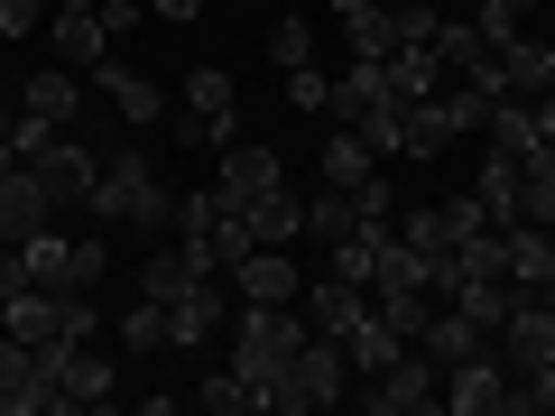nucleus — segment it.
I'll return each instance as SVG.
<instances>
[{
    "label": "nucleus",
    "mask_w": 555,
    "mask_h": 416,
    "mask_svg": "<svg viewBox=\"0 0 555 416\" xmlns=\"http://www.w3.org/2000/svg\"><path fill=\"white\" fill-rule=\"evenodd\" d=\"M343 352H352V379H371V370H389V361L408 352V334H398V324H389V315L371 306V315H361L352 334H343Z\"/></svg>",
    "instance_id": "21"
},
{
    "label": "nucleus",
    "mask_w": 555,
    "mask_h": 416,
    "mask_svg": "<svg viewBox=\"0 0 555 416\" xmlns=\"http://www.w3.org/2000/svg\"><path fill=\"white\" fill-rule=\"evenodd\" d=\"M20 259H28V287H47V297H93L102 269H112V250H102V240H65L56 222H47V232H28Z\"/></svg>",
    "instance_id": "5"
},
{
    "label": "nucleus",
    "mask_w": 555,
    "mask_h": 416,
    "mask_svg": "<svg viewBox=\"0 0 555 416\" xmlns=\"http://www.w3.org/2000/svg\"><path fill=\"white\" fill-rule=\"evenodd\" d=\"M269 65H278V75H287V65H315V28H306V20H278L269 28Z\"/></svg>",
    "instance_id": "33"
},
{
    "label": "nucleus",
    "mask_w": 555,
    "mask_h": 416,
    "mask_svg": "<svg viewBox=\"0 0 555 416\" xmlns=\"http://www.w3.org/2000/svg\"><path fill=\"white\" fill-rule=\"evenodd\" d=\"M222 277H232V297H241V306H297V297H306V277H297V259H287V240H259V250H241Z\"/></svg>",
    "instance_id": "9"
},
{
    "label": "nucleus",
    "mask_w": 555,
    "mask_h": 416,
    "mask_svg": "<svg viewBox=\"0 0 555 416\" xmlns=\"http://www.w3.org/2000/svg\"><path fill=\"white\" fill-rule=\"evenodd\" d=\"M528 112H537V139H546V148H555V93H537Z\"/></svg>",
    "instance_id": "38"
},
{
    "label": "nucleus",
    "mask_w": 555,
    "mask_h": 416,
    "mask_svg": "<svg viewBox=\"0 0 555 416\" xmlns=\"http://www.w3.org/2000/svg\"><path fill=\"white\" fill-rule=\"evenodd\" d=\"M481 204H491V222H518V158H491L481 167V185H473Z\"/></svg>",
    "instance_id": "32"
},
{
    "label": "nucleus",
    "mask_w": 555,
    "mask_h": 416,
    "mask_svg": "<svg viewBox=\"0 0 555 416\" xmlns=\"http://www.w3.org/2000/svg\"><path fill=\"white\" fill-rule=\"evenodd\" d=\"M371 10H389V0H334V20H371Z\"/></svg>",
    "instance_id": "39"
},
{
    "label": "nucleus",
    "mask_w": 555,
    "mask_h": 416,
    "mask_svg": "<svg viewBox=\"0 0 555 416\" xmlns=\"http://www.w3.org/2000/svg\"><path fill=\"white\" fill-rule=\"evenodd\" d=\"M20 167L56 195V213H65V204H93V177H102L93 148H83V139H65V130H47V120H28V130H20Z\"/></svg>",
    "instance_id": "4"
},
{
    "label": "nucleus",
    "mask_w": 555,
    "mask_h": 416,
    "mask_svg": "<svg viewBox=\"0 0 555 416\" xmlns=\"http://www.w3.org/2000/svg\"><path fill=\"white\" fill-rule=\"evenodd\" d=\"M0 334H20V342H56V334H65V297H47V287L0 297Z\"/></svg>",
    "instance_id": "17"
},
{
    "label": "nucleus",
    "mask_w": 555,
    "mask_h": 416,
    "mask_svg": "<svg viewBox=\"0 0 555 416\" xmlns=\"http://www.w3.org/2000/svg\"><path fill=\"white\" fill-rule=\"evenodd\" d=\"M297 306H306V324H315V334H334V342H343L361 315H371V287H352V277H315Z\"/></svg>",
    "instance_id": "14"
},
{
    "label": "nucleus",
    "mask_w": 555,
    "mask_h": 416,
    "mask_svg": "<svg viewBox=\"0 0 555 416\" xmlns=\"http://www.w3.org/2000/svg\"><path fill=\"white\" fill-rule=\"evenodd\" d=\"M500 232H509V277L518 287H546L555 277V232L546 222H500Z\"/></svg>",
    "instance_id": "23"
},
{
    "label": "nucleus",
    "mask_w": 555,
    "mask_h": 416,
    "mask_svg": "<svg viewBox=\"0 0 555 416\" xmlns=\"http://www.w3.org/2000/svg\"><path fill=\"white\" fill-rule=\"evenodd\" d=\"M102 56H112V28H102V10H56V65L93 75Z\"/></svg>",
    "instance_id": "18"
},
{
    "label": "nucleus",
    "mask_w": 555,
    "mask_h": 416,
    "mask_svg": "<svg viewBox=\"0 0 555 416\" xmlns=\"http://www.w3.org/2000/svg\"><path fill=\"white\" fill-rule=\"evenodd\" d=\"M214 185L232 204H269V195H287V167H278V148H250V139H232L214 158Z\"/></svg>",
    "instance_id": "10"
},
{
    "label": "nucleus",
    "mask_w": 555,
    "mask_h": 416,
    "mask_svg": "<svg viewBox=\"0 0 555 416\" xmlns=\"http://www.w3.org/2000/svg\"><path fill=\"white\" fill-rule=\"evenodd\" d=\"M56 10H102V0H56Z\"/></svg>",
    "instance_id": "40"
},
{
    "label": "nucleus",
    "mask_w": 555,
    "mask_h": 416,
    "mask_svg": "<svg viewBox=\"0 0 555 416\" xmlns=\"http://www.w3.org/2000/svg\"><path fill=\"white\" fill-rule=\"evenodd\" d=\"M371 306H379V315H389V324H398V334H408V342H416V324H426V306H436V297H371Z\"/></svg>",
    "instance_id": "36"
},
{
    "label": "nucleus",
    "mask_w": 555,
    "mask_h": 416,
    "mask_svg": "<svg viewBox=\"0 0 555 416\" xmlns=\"http://www.w3.org/2000/svg\"><path fill=\"white\" fill-rule=\"evenodd\" d=\"M112 352H130V361L167 352V306H158V297H139V306H120V315H112Z\"/></svg>",
    "instance_id": "22"
},
{
    "label": "nucleus",
    "mask_w": 555,
    "mask_h": 416,
    "mask_svg": "<svg viewBox=\"0 0 555 416\" xmlns=\"http://www.w3.org/2000/svg\"><path fill=\"white\" fill-rule=\"evenodd\" d=\"M306 232H315V240H352L361 232V204L343 195V185H324V195L306 204Z\"/></svg>",
    "instance_id": "29"
},
{
    "label": "nucleus",
    "mask_w": 555,
    "mask_h": 416,
    "mask_svg": "<svg viewBox=\"0 0 555 416\" xmlns=\"http://www.w3.org/2000/svg\"><path fill=\"white\" fill-rule=\"evenodd\" d=\"M185 407H214V416H241V407H250V389H241V370H232V361H222V370H204L195 389H185Z\"/></svg>",
    "instance_id": "30"
},
{
    "label": "nucleus",
    "mask_w": 555,
    "mask_h": 416,
    "mask_svg": "<svg viewBox=\"0 0 555 416\" xmlns=\"http://www.w3.org/2000/svg\"><path fill=\"white\" fill-rule=\"evenodd\" d=\"M214 222H222V185H195V195H177V250H195Z\"/></svg>",
    "instance_id": "31"
},
{
    "label": "nucleus",
    "mask_w": 555,
    "mask_h": 416,
    "mask_svg": "<svg viewBox=\"0 0 555 416\" xmlns=\"http://www.w3.org/2000/svg\"><path fill=\"white\" fill-rule=\"evenodd\" d=\"M56 222V195H47L28 167H0V240H28V232H47Z\"/></svg>",
    "instance_id": "13"
},
{
    "label": "nucleus",
    "mask_w": 555,
    "mask_h": 416,
    "mask_svg": "<svg viewBox=\"0 0 555 416\" xmlns=\"http://www.w3.org/2000/svg\"><path fill=\"white\" fill-rule=\"evenodd\" d=\"M444 407L454 416H509V407H528V389H518V370L500 352H473V361L444 370Z\"/></svg>",
    "instance_id": "7"
},
{
    "label": "nucleus",
    "mask_w": 555,
    "mask_h": 416,
    "mask_svg": "<svg viewBox=\"0 0 555 416\" xmlns=\"http://www.w3.org/2000/svg\"><path fill=\"white\" fill-rule=\"evenodd\" d=\"M93 213L102 222H130V232H177V195L158 185V167H149V158H102Z\"/></svg>",
    "instance_id": "2"
},
{
    "label": "nucleus",
    "mask_w": 555,
    "mask_h": 416,
    "mask_svg": "<svg viewBox=\"0 0 555 416\" xmlns=\"http://www.w3.org/2000/svg\"><path fill=\"white\" fill-rule=\"evenodd\" d=\"M379 65H389V93H398V102H426V93H444V56H436V38H426V47H389Z\"/></svg>",
    "instance_id": "20"
},
{
    "label": "nucleus",
    "mask_w": 555,
    "mask_h": 416,
    "mask_svg": "<svg viewBox=\"0 0 555 416\" xmlns=\"http://www.w3.org/2000/svg\"><path fill=\"white\" fill-rule=\"evenodd\" d=\"M75 102H83V75H75V65H38V75L20 83V112L47 120V130H65V120H75Z\"/></svg>",
    "instance_id": "15"
},
{
    "label": "nucleus",
    "mask_w": 555,
    "mask_h": 416,
    "mask_svg": "<svg viewBox=\"0 0 555 416\" xmlns=\"http://www.w3.org/2000/svg\"><path fill=\"white\" fill-rule=\"evenodd\" d=\"M47 10H56V0H0V38H28V28H47Z\"/></svg>",
    "instance_id": "35"
},
{
    "label": "nucleus",
    "mask_w": 555,
    "mask_h": 416,
    "mask_svg": "<svg viewBox=\"0 0 555 416\" xmlns=\"http://www.w3.org/2000/svg\"><path fill=\"white\" fill-rule=\"evenodd\" d=\"M398 240H416L426 259H454V222H444V204H398Z\"/></svg>",
    "instance_id": "26"
},
{
    "label": "nucleus",
    "mask_w": 555,
    "mask_h": 416,
    "mask_svg": "<svg viewBox=\"0 0 555 416\" xmlns=\"http://www.w3.org/2000/svg\"><path fill=\"white\" fill-rule=\"evenodd\" d=\"M518 222H546V232H555V148H546V139L518 158Z\"/></svg>",
    "instance_id": "24"
},
{
    "label": "nucleus",
    "mask_w": 555,
    "mask_h": 416,
    "mask_svg": "<svg viewBox=\"0 0 555 416\" xmlns=\"http://www.w3.org/2000/svg\"><path fill=\"white\" fill-rule=\"evenodd\" d=\"M93 75H102V93L120 102V120H130V130H149V120L167 112V93H158V83H149V75H139V65H112V56H102Z\"/></svg>",
    "instance_id": "19"
},
{
    "label": "nucleus",
    "mask_w": 555,
    "mask_h": 416,
    "mask_svg": "<svg viewBox=\"0 0 555 416\" xmlns=\"http://www.w3.org/2000/svg\"><path fill=\"white\" fill-rule=\"evenodd\" d=\"M481 148H491V158H528V148H537V112H528V102H491Z\"/></svg>",
    "instance_id": "28"
},
{
    "label": "nucleus",
    "mask_w": 555,
    "mask_h": 416,
    "mask_svg": "<svg viewBox=\"0 0 555 416\" xmlns=\"http://www.w3.org/2000/svg\"><path fill=\"white\" fill-rule=\"evenodd\" d=\"M56 407H65V389H56V370L38 361V342L0 334V416H56Z\"/></svg>",
    "instance_id": "8"
},
{
    "label": "nucleus",
    "mask_w": 555,
    "mask_h": 416,
    "mask_svg": "<svg viewBox=\"0 0 555 416\" xmlns=\"http://www.w3.org/2000/svg\"><path fill=\"white\" fill-rule=\"evenodd\" d=\"M352 398V352H343L334 334H306L297 361H287V379H278V407L269 416H306V407H343Z\"/></svg>",
    "instance_id": "3"
},
{
    "label": "nucleus",
    "mask_w": 555,
    "mask_h": 416,
    "mask_svg": "<svg viewBox=\"0 0 555 416\" xmlns=\"http://www.w3.org/2000/svg\"><path fill=\"white\" fill-rule=\"evenodd\" d=\"M416 352L436 361V370H454V361L491 352V324H473L463 306H426V324H416Z\"/></svg>",
    "instance_id": "11"
},
{
    "label": "nucleus",
    "mask_w": 555,
    "mask_h": 416,
    "mask_svg": "<svg viewBox=\"0 0 555 416\" xmlns=\"http://www.w3.org/2000/svg\"><path fill=\"white\" fill-rule=\"evenodd\" d=\"M306 334H315V324H306L297 306H232V370H241V389H250L259 416L278 407V379H287V361H297Z\"/></svg>",
    "instance_id": "1"
},
{
    "label": "nucleus",
    "mask_w": 555,
    "mask_h": 416,
    "mask_svg": "<svg viewBox=\"0 0 555 416\" xmlns=\"http://www.w3.org/2000/svg\"><path fill=\"white\" fill-rule=\"evenodd\" d=\"M195 277H204V259H195V250H158V259H149V269H139V297L177 306L185 287H195Z\"/></svg>",
    "instance_id": "27"
},
{
    "label": "nucleus",
    "mask_w": 555,
    "mask_h": 416,
    "mask_svg": "<svg viewBox=\"0 0 555 416\" xmlns=\"http://www.w3.org/2000/svg\"><path fill=\"white\" fill-rule=\"evenodd\" d=\"M454 139L463 130H454V112H444V93H426V102H408V120H398V158H426V167H436Z\"/></svg>",
    "instance_id": "16"
},
{
    "label": "nucleus",
    "mask_w": 555,
    "mask_h": 416,
    "mask_svg": "<svg viewBox=\"0 0 555 416\" xmlns=\"http://www.w3.org/2000/svg\"><path fill=\"white\" fill-rule=\"evenodd\" d=\"M287 102H297V112H324V102H334V75H324V65H287Z\"/></svg>",
    "instance_id": "34"
},
{
    "label": "nucleus",
    "mask_w": 555,
    "mask_h": 416,
    "mask_svg": "<svg viewBox=\"0 0 555 416\" xmlns=\"http://www.w3.org/2000/svg\"><path fill=\"white\" fill-rule=\"evenodd\" d=\"M324 185H343V195H352V185H371L379 177V158H371V139H352V130H343V120H334V139H324Z\"/></svg>",
    "instance_id": "25"
},
{
    "label": "nucleus",
    "mask_w": 555,
    "mask_h": 416,
    "mask_svg": "<svg viewBox=\"0 0 555 416\" xmlns=\"http://www.w3.org/2000/svg\"><path fill=\"white\" fill-rule=\"evenodd\" d=\"M130 20H139V0H102V28L112 38H130Z\"/></svg>",
    "instance_id": "37"
},
{
    "label": "nucleus",
    "mask_w": 555,
    "mask_h": 416,
    "mask_svg": "<svg viewBox=\"0 0 555 416\" xmlns=\"http://www.w3.org/2000/svg\"><path fill=\"white\" fill-rule=\"evenodd\" d=\"M537 93H555V47L518 28V38L500 47V102H537Z\"/></svg>",
    "instance_id": "12"
},
{
    "label": "nucleus",
    "mask_w": 555,
    "mask_h": 416,
    "mask_svg": "<svg viewBox=\"0 0 555 416\" xmlns=\"http://www.w3.org/2000/svg\"><path fill=\"white\" fill-rule=\"evenodd\" d=\"M352 407H361V416H426V407H444V370L408 342L389 370H371V379L352 389Z\"/></svg>",
    "instance_id": "6"
}]
</instances>
